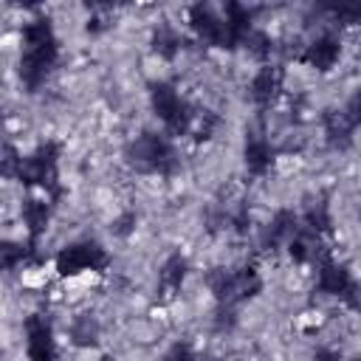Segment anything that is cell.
Returning a JSON list of instances; mask_svg holds the SVG:
<instances>
[{
    "mask_svg": "<svg viewBox=\"0 0 361 361\" xmlns=\"http://www.w3.org/2000/svg\"><path fill=\"white\" fill-rule=\"evenodd\" d=\"M358 121H361V113H358V93L350 96V102H347L344 110H327V113H324V133H327L330 147L347 149L350 141H353V133H355Z\"/></svg>",
    "mask_w": 361,
    "mask_h": 361,
    "instance_id": "cell-6",
    "label": "cell"
},
{
    "mask_svg": "<svg viewBox=\"0 0 361 361\" xmlns=\"http://www.w3.org/2000/svg\"><path fill=\"white\" fill-rule=\"evenodd\" d=\"M161 361H195V355H192V350L186 344H175Z\"/></svg>",
    "mask_w": 361,
    "mask_h": 361,
    "instance_id": "cell-27",
    "label": "cell"
},
{
    "mask_svg": "<svg viewBox=\"0 0 361 361\" xmlns=\"http://www.w3.org/2000/svg\"><path fill=\"white\" fill-rule=\"evenodd\" d=\"M316 288L322 293H327V296L344 299L350 307L358 305V299H355V279L350 276V271L344 265H338V262H333L327 257L319 262V282H316Z\"/></svg>",
    "mask_w": 361,
    "mask_h": 361,
    "instance_id": "cell-7",
    "label": "cell"
},
{
    "mask_svg": "<svg viewBox=\"0 0 361 361\" xmlns=\"http://www.w3.org/2000/svg\"><path fill=\"white\" fill-rule=\"evenodd\" d=\"M28 254H31V245H23V243H0V271L25 262Z\"/></svg>",
    "mask_w": 361,
    "mask_h": 361,
    "instance_id": "cell-22",
    "label": "cell"
},
{
    "mask_svg": "<svg viewBox=\"0 0 361 361\" xmlns=\"http://www.w3.org/2000/svg\"><path fill=\"white\" fill-rule=\"evenodd\" d=\"M23 220H25V226H28V237H31V248H34V243L45 234L48 220H51L48 203L39 200V197H25V200H23Z\"/></svg>",
    "mask_w": 361,
    "mask_h": 361,
    "instance_id": "cell-15",
    "label": "cell"
},
{
    "mask_svg": "<svg viewBox=\"0 0 361 361\" xmlns=\"http://www.w3.org/2000/svg\"><path fill=\"white\" fill-rule=\"evenodd\" d=\"M313 361H341V355L336 350H316Z\"/></svg>",
    "mask_w": 361,
    "mask_h": 361,
    "instance_id": "cell-28",
    "label": "cell"
},
{
    "mask_svg": "<svg viewBox=\"0 0 361 361\" xmlns=\"http://www.w3.org/2000/svg\"><path fill=\"white\" fill-rule=\"evenodd\" d=\"M206 282H209V290L214 293V299H217L220 307H234V305H237L234 271H228V268H214V271H209Z\"/></svg>",
    "mask_w": 361,
    "mask_h": 361,
    "instance_id": "cell-17",
    "label": "cell"
},
{
    "mask_svg": "<svg viewBox=\"0 0 361 361\" xmlns=\"http://www.w3.org/2000/svg\"><path fill=\"white\" fill-rule=\"evenodd\" d=\"M245 45H248V51H251L257 59L271 56V39H268L265 34H259V31H251V34L245 37Z\"/></svg>",
    "mask_w": 361,
    "mask_h": 361,
    "instance_id": "cell-25",
    "label": "cell"
},
{
    "mask_svg": "<svg viewBox=\"0 0 361 361\" xmlns=\"http://www.w3.org/2000/svg\"><path fill=\"white\" fill-rule=\"evenodd\" d=\"M226 48H237L245 42V37L251 34V11L240 3H228L226 6Z\"/></svg>",
    "mask_w": 361,
    "mask_h": 361,
    "instance_id": "cell-13",
    "label": "cell"
},
{
    "mask_svg": "<svg viewBox=\"0 0 361 361\" xmlns=\"http://www.w3.org/2000/svg\"><path fill=\"white\" fill-rule=\"evenodd\" d=\"M183 45V37L169 25V23H161L155 31H152V51L164 59H175L178 51Z\"/></svg>",
    "mask_w": 361,
    "mask_h": 361,
    "instance_id": "cell-19",
    "label": "cell"
},
{
    "mask_svg": "<svg viewBox=\"0 0 361 361\" xmlns=\"http://www.w3.org/2000/svg\"><path fill=\"white\" fill-rule=\"evenodd\" d=\"M135 220H138V217H135V212H124V214H118V217L113 220V226H110V228H113V234H116V237H127V234L135 228Z\"/></svg>",
    "mask_w": 361,
    "mask_h": 361,
    "instance_id": "cell-26",
    "label": "cell"
},
{
    "mask_svg": "<svg viewBox=\"0 0 361 361\" xmlns=\"http://www.w3.org/2000/svg\"><path fill=\"white\" fill-rule=\"evenodd\" d=\"M59 56V45H56V37H54V28L45 17H37L31 23L23 25V56H20V79L28 90H37L54 62Z\"/></svg>",
    "mask_w": 361,
    "mask_h": 361,
    "instance_id": "cell-1",
    "label": "cell"
},
{
    "mask_svg": "<svg viewBox=\"0 0 361 361\" xmlns=\"http://www.w3.org/2000/svg\"><path fill=\"white\" fill-rule=\"evenodd\" d=\"M107 262H110L107 259V251L99 243L85 240V243L65 245L56 254V274L59 276H76L82 271H104Z\"/></svg>",
    "mask_w": 361,
    "mask_h": 361,
    "instance_id": "cell-5",
    "label": "cell"
},
{
    "mask_svg": "<svg viewBox=\"0 0 361 361\" xmlns=\"http://www.w3.org/2000/svg\"><path fill=\"white\" fill-rule=\"evenodd\" d=\"M330 226H333V223H330V212H327L324 203H316V206L307 209V214H305V228H310L313 234H327Z\"/></svg>",
    "mask_w": 361,
    "mask_h": 361,
    "instance_id": "cell-23",
    "label": "cell"
},
{
    "mask_svg": "<svg viewBox=\"0 0 361 361\" xmlns=\"http://www.w3.org/2000/svg\"><path fill=\"white\" fill-rule=\"evenodd\" d=\"M102 361H113V358H107V355H104V358H102Z\"/></svg>",
    "mask_w": 361,
    "mask_h": 361,
    "instance_id": "cell-29",
    "label": "cell"
},
{
    "mask_svg": "<svg viewBox=\"0 0 361 361\" xmlns=\"http://www.w3.org/2000/svg\"><path fill=\"white\" fill-rule=\"evenodd\" d=\"M234 288H237V302L254 299L262 290V279H259L257 268L254 265H245V268L234 271Z\"/></svg>",
    "mask_w": 361,
    "mask_h": 361,
    "instance_id": "cell-21",
    "label": "cell"
},
{
    "mask_svg": "<svg viewBox=\"0 0 361 361\" xmlns=\"http://www.w3.org/2000/svg\"><path fill=\"white\" fill-rule=\"evenodd\" d=\"M338 56H341L338 39L330 37V34H324V37H319L313 45H307V51L302 54V62H307V65L316 68V71H330V68L338 62Z\"/></svg>",
    "mask_w": 361,
    "mask_h": 361,
    "instance_id": "cell-12",
    "label": "cell"
},
{
    "mask_svg": "<svg viewBox=\"0 0 361 361\" xmlns=\"http://www.w3.org/2000/svg\"><path fill=\"white\" fill-rule=\"evenodd\" d=\"M17 180L25 183V186H42L51 195V200H56L62 195V186H59V144L45 141L31 155H23Z\"/></svg>",
    "mask_w": 361,
    "mask_h": 361,
    "instance_id": "cell-2",
    "label": "cell"
},
{
    "mask_svg": "<svg viewBox=\"0 0 361 361\" xmlns=\"http://www.w3.org/2000/svg\"><path fill=\"white\" fill-rule=\"evenodd\" d=\"M149 102H152V110H155V116L164 121V127H166L169 135H183V133L189 130L195 113H192V107L180 99V93L175 90V85H169V82H155V85L149 87Z\"/></svg>",
    "mask_w": 361,
    "mask_h": 361,
    "instance_id": "cell-4",
    "label": "cell"
},
{
    "mask_svg": "<svg viewBox=\"0 0 361 361\" xmlns=\"http://www.w3.org/2000/svg\"><path fill=\"white\" fill-rule=\"evenodd\" d=\"M248 90H251V99H254L259 107H271L274 99H276L279 90H282V71H279L276 65H262V68L254 73Z\"/></svg>",
    "mask_w": 361,
    "mask_h": 361,
    "instance_id": "cell-10",
    "label": "cell"
},
{
    "mask_svg": "<svg viewBox=\"0 0 361 361\" xmlns=\"http://www.w3.org/2000/svg\"><path fill=\"white\" fill-rule=\"evenodd\" d=\"M127 161L138 172H155V175H172L178 169V155L169 138L158 133H141L130 147H127Z\"/></svg>",
    "mask_w": 361,
    "mask_h": 361,
    "instance_id": "cell-3",
    "label": "cell"
},
{
    "mask_svg": "<svg viewBox=\"0 0 361 361\" xmlns=\"http://www.w3.org/2000/svg\"><path fill=\"white\" fill-rule=\"evenodd\" d=\"M25 336H28V361H54L56 358L54 330L45 316L31 313L25 319Z\"/></svg>",
    "mask_w": 361,
    "mask_h": 361,
    "instance_id": "cell-8",
    "label": "cell"
},
{
    "mask_svg": "<svg viewBox=\"0 0 361 361\" xmlns=\"http://www.w3.org/2000/svg\"><path fill=\"white\" fill-rule=\"evenodd\" d=\"M71 341L76 347H96V341H99V322L90 313L76 316L73 324H71Z\"/></svg>",
    "mask_w": 361,
    "mask_h": 361,
    "instance_id": "cell-20",
    "label": "cell"
},
{
    "mask_svg": "<svg viewBox=\"0 0 361 361\" xmlns=\"http://www.w3.org/2000/svg\"><path fill=\"white\" fill-rule=\"evenodd\" d=\"M274 147L265 141V138H259V135H251V138H245V169L251 172V175H262V172H268V166L274 164Z\"/></svg>",
    "mask_w": 361,
    "mask_h": 361,
    "instance_id": "cell-16",
    "label": "cell"
},
{
    "mask_svg": "<svg viewBox=\"0 0 361 361\" xmlns=\"http://www.w3.org/2000/svg\"><path fill=\"white\" fill-rule=\"evenodd\" d=\"M20 161H23V155L14 147H6L3 158H0V178H17L20 175Z\"/></svg>",
    "mask_w": 361,
    "mask_h": 361,
    "instance_id": "cell-24",
    "label": "cell"
},
{
    "mask_svg": "<svg viewBox=\"0 0 361 361\" xmlns=\"http://www.w3.org/2000/svg\"><path fill=\"white\" fill-rule=\"evenodd\" d=\"M189 25H192V31H195L203 42L217 45V48H226V23H223V17H217V14L212 11V6L195 3V6L189 8Z\"/></svg>",
    "mask_w": 361,
    "mask_h": 361,
    "instance_id": "cell-9",
    "label": "cell"
},
{
    "mask_svg": "<svg viewBox=\"0 0 361 361\" xmlns=\"http://www.w3.org/2000/svg\"><path fill=\"white\" fill-rule=\"evenodd\" d=\"M293 231H296V214L288 212V209L276 212L274 220H271V223L265 226V231H262V248H265V251L279 248L282 243H288V240L293 237Z\"/></svg>",
    "mask_w": 361,
    "mask_h": 361,
    "instance_id": "cell-14",
    "label": "cell"
},
{
    "mask_svg": "<svg viewBox=\"0 0 361 361\" xmlns=\"http://www.w3.org/2000/svg\"><path fill=\"white\" fill-rule=\"evenodd\" d=\"M319 234H313L310 228H296L293 231V237L288 240V254H290V259L293 262H307L310 257H316L319 254Z\"/></svg>",
    "mask_w": 361,
    "mask_h": 361,
    "instance_id": "cell-18",
    "label": "cell"
},
{
    "mask_svg": "<svg viewBox=\"0 0 361 361\" xmlns=\"http://www.w3.org/2000/svg\"><path fill=\"white\" fill-rule=\"evenodd\" d=\"M353 361H361V358H353Z\"/></svg>",
    "mask_w": 361,
    "mask_h": 361,
    "instance_id": "cell-30",
    "label": "cell"
},
{
    "mask_svg": "<svg viewBox=\"0 0 361 361\" xmlns=\"http://www.w3.org/2000/svg\"><path fill=\"white\" fill-rule=\"evenodd\" d=\"M183 279H186V259L180 254H169L158 271V299L161 302L175 299Z\"/></svg>",
    "mask_w": 361,
    "mask_h": 361,
    "instance_id": "cell-11",
    "label": "cell"
}]
</instances>
